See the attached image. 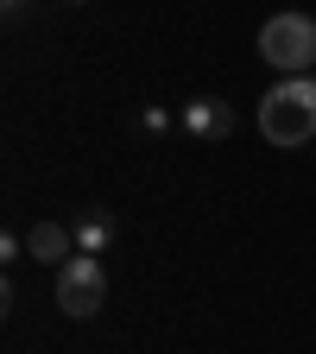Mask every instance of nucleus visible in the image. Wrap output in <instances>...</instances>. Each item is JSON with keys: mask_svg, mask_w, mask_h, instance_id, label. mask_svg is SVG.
I'll use <instances>...</instances> for the list:
<instances>
[{"mask_svg": "<svg viewBox=\"0 0 316 354\" xmlns=\"http://www.w3.org/2000/svg\"><path fill=\"white\" fill-rule=\"evenodd\" d=\"M259 133L272 146H304L316 140V76H279L259 95Z\"/></svg>", "mask_w": 316, "mask_h": 354, "instance_id": "f257e3e1", "label": "nucleus"}, {"mask_svg": "<svg viewBox=\"0 0 316 354\" xmlns=\"http://www.w3.org/2000/svg\"><path fill=\"white\" fill-rule=\"evenodd\" d=\"M259 57L279 76H316V19L310 13H272L259 26Z\"/></svg>", "mask_w": 316, "mask_h": 354, "instance_id": "f03ea898", "label": "nucleus"}, {"mask_svg": "<svg viewBox=\"0 0 316 354\" xmlns=\"http://www.w3.org/2000/svg\"><path fill=\"white\" fill-rule=\"evenodd\" d=\"M102 297H108V272H102L95 253H76L70 266H57V310H64V317H76V323L95 317Z\"/></svg>", "mask_w": 316, "mask_h": 354, "instance_id": "7ed1b4c3", "label": "nucleus"}, {"mask_svg": "<svg viewBox=\"0 0 316 354\" xmlns=\"http://www.w3.org/2000/svg\"><path fill=\"white\" fill-rule=\"evenodd\" d=\"M177 127H184L190 133V140H228V133H234V108L228 102H215V95H196V102H184V108H177Z\"/></svg>", "mask_w": 316, "mask_h": 354, "instance_id": "20e7f679", "label": "nucleus"}, {"mask_svg": "<svg viewBox=\"0 0 316 354\" xmlns=\"http://www.w3.org/2000/svg\"><path fill=\"white\" fill-rule=\"evenodd\" d=\"M26 253L38 266H70L76 259V234L64 228V221H32V228H26Z\"/></svg>", "mask_w": 316, "mask_h": 354, "instance_id": "39448f33", "label": "nucleus"}, {"mask_svg": "<svg viewBox=\"0 0 316 354\" xmlns=\"http://www.w3.org/2000/svg\"><path fill=\"white\" fill-rule=\"evenodd\" d=\"M70 234H76V253H95V259H102V253L114 247V215H108V209H82V221H76Z\"/></svg>", "mask_w": 316, "mask_h": 354, "instance_id": "423d86ee", "label": "nucleus"}, {"mask_svg": "<svg viewBox=\"0 0 316 354\" xmlns=\"http://www.w3.org/2000/svg\"><path fill=\"white\" fill-rule=\"evenodd\" d=\"M19 253H26V234H0V259H7V266H13Z\"/></svg>", "mask_w": 316, "mask_h": 354, "instance_id": "0eeeda50", "label": "nucleus"}, {"mask_svg": "<svg viewBox=\"0 0 316 354\" xmlns=\"http://www.w3.org/2000/svg\"><path fill=\"white\" fill-rule=\"evenodd\" d=\"M140 127H146V133H165V127H171V114H165V108H146V114H140Z\"/></svg>", "mask_w": 316, "mask_h": 354, "instance_id": "6e6552de", "label": "nucleus"}, {"mask_svg": "<svg viewBox=\"0 0 316 354\" xmlns=\"http://www.w3.org/2000/svg\"><path fill=\"white\" fill-rule=\"evenodd\" d=\"M0 7H7V13H26V7H32V0H0Z\"/></svg>", "mask_w": 316, "mask_h": 354, "instance_id": "1a4fd4ad", "label": "nucleus"}, {"mask_svg": "<svg viewBox=\"0 0 316 354\" xmlns=\"http://www.w3.org/2000/svg\"><path fill=\"white\" fill-rule=\"evenodd\" d=\"M70 7H82V0H70Z\"/></svg>", "mask_w": 316, "mask_h": 354, "instance_id": "9d476101", "label": "nucleus"}]
</instances>
